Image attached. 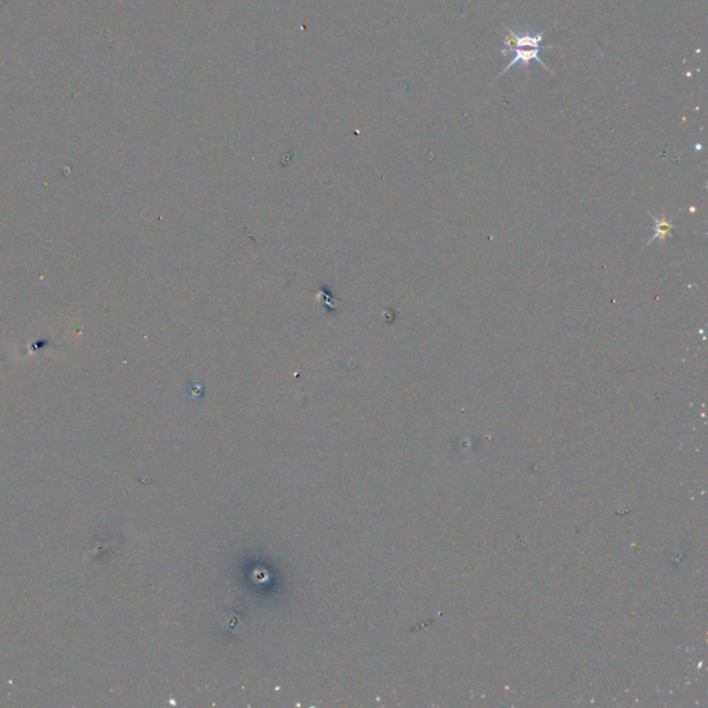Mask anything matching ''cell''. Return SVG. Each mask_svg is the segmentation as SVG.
<instances>
[{
    "instance_id": "1",
    "label": "cell",
    "mask_w": 708,
    "mask_h": 708,
    "mask_svg": "<svg viewBox=\"0 0 708 708\" xmlns=\"http://www.w3.org/2000/svg\"><path fill=\"white\" fill-rule=\"evenodd\" d=\"M505 28H507L508 33L504 39L505 49L502 50V55H512V60L507 64V67L498 75V78L502 77L505 72H508L511 68H514L516 64H520L523 67V70L527 72L529 64L533 60L537 61L540 65H543L545 71H548L549 74L553 75V72L548 68V65L545 64L544 60L540 55L541 50L553 49V46H548V48L543 46L545 32H531V31L516 32L512 28L507 27V26Z\"/></svg>"
}]
</instances>
